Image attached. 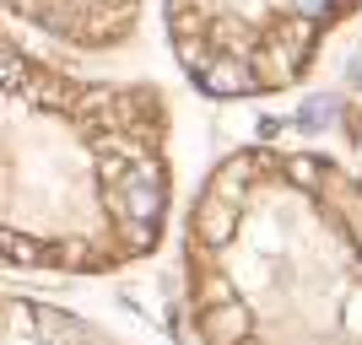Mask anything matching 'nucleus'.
I'll return each mask as SVG.
<instances>
[{"label":"nucleus","instance_id":"f257e3e1","mask_svg":"<svg viewBox=\"0 0 362 345\" xmlns=\"http://www.w3.org/2000/svg\"><path fill=\"white\" fill-rule=\"evenodd\" d=\"M206 334H211V345H238L243 334H249V308H243L238 297L211 302V313H206Z\"/></svg>","mask_w":362,"mask_h":345},{"label":"nucleus","instance_id":"f03ea898","mask_svg":"<svg viewBox=\"0 0 362 345\" xmlns=\"http://www.w3.org/2000/svg\"><path fill=\"white\" fill-rule=\"evenodd\" d=\"M200 81H206V92H216V97H238V92H259V75L249 71V65H238V60H211L206 71H200Z\"/></svg>","mask_w":362,"mask_h":345},{"label":"nucleus","instance_id":"7ed1b4c3","mask_svg":"<svg viewBox=\"0 0 362 345\" xmlns=\"http://www.w3.org/2000/svg\"><path fill=\"white\" fill-rule=\"evenodd\" d=\"M195 226H200V238H206V243H216V248H222V243L238 232V216H233L222 200H211V205L200 210V222H195Z\"/></svg>","mask_w":362,"mask_h":345},{"label":"nucleus","instance_id":"20e7f679","mask_svg":"<svg viewBox=\"0 0 362 345\" xmlns=\"http://www.w3.org/2000/svg\"><path fill=\"white\" fill-rule=\"evenodd\" d=\"M33 81V71L22 60H16V54H6V49H0V87H11V92H22Z\"/></svg>","mask_w":362,"mask_h":345},{"label":"nucleus","instance_id":"39448f33","mask_svg":"<svg viewBox=\"0 0 362 345\" xmlns=\"http://www.w3.org/2000/svg\"><path fill=\"white\" fill-rule=\"evenodd\" d=\"M335 114H341V103H335V97H314V103L303 108V119H308V124H330Z\"/></svg>","mask_w":362,"mask_h":345},{"label":"nucleus","instance_id":"423d86ee","mask_svg":"<svg viewBox=\"0 0 362 345\" xmlns=\"http://www.w3.org/2000/svg\"><path fill=\"white\" fill-rule=\"evenodd\" d=\"M292 11H298L303 22H330L335 6H330V0H292Z\"/></svg>","mask_w":362,"mask_h":345},{"label":"nucleus","instance_id":"0eeeda50","mask_svg":"<svg viewBox=\"0 0 362 345\" xmlns=\"http://www.w3.org/2000/svg\"><path fill=\"white\" fill-rule=\"evenodd\" d=\"M292 178H298V183H314V178H319V167L308 162V157H298V162H292Z\"/></svg>","mask_w":362,"mask_h":345},{"label":"nucleus","instance_id":"6e6552de","mask_svg":"<svg viewBox=\"0 0 362 345\" xmlns=\"http://www.w3.org/2000/svg\"><path fill=\"white\" fill-rule=\"evenodd\" d=\"M346 75H351V81H357V87H362V54H357V60L346 65Z\"/></svg>","mask_w":362,"mask_h":345}]
</instances>
